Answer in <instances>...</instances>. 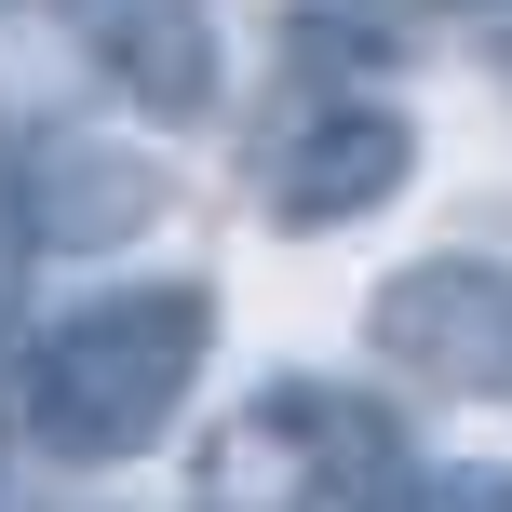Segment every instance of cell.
Listing matches in <instances>:
<instances>
[{
    "label": "cell",
    "instance_id": "cell-5",
    "mask_svg": "<svg viewBox=\"0 0 512 512\" xmlns=\"http://www.w3.org/2000/svg\"><path fill=\"white\" fill-rule=\"evenodd\" d=\"M405 176H418V122L378 108V95H337V108H310V122L270 149L256 189H270V230L324 243V230H364L378 203H405Z\"/></svg>",
    "mask_w": 512,
    "mask_h": 512
},
{
    "label": "cell",
    "instance_id": "cell-8",
    "mask_svg": "<svg viewBox=\"0 0 512 512\" xmlns=\"http://www.w3.org/2000/svg\"><path fill=\"white\" fill-rule=\"evenodd\" d=\"M486 14H512V0H486Z\"/></svg>",
    "mask_w": 512,
    "mask_h": 512
},
{
    "label": "cell",
    "instance_id": "cell-3",
    "mask_svg": "<svg viewBox=\"0 0 512 512\" xmlns=\"http://www.w3.org/2000/svg\"><path fill=\"white\" fill-rule=\"evenodd\" d=\"M162 203H176V176L108 122H27L0 149V230L27 256H122Z\"/></svg>",
    "mask_w": 512,
    "mask_h": 512
},
{
    "label": "cell",
    "instance_id": "cell-4",
    "mask_svg": "<svg viewBox=\"0 0 512 512\" xmlns=\"http://www.w3.org/2000/svg\"><path fill=\"white\" fill-rule=\"evenodd\" d=\"M364 337L418 391H512V270L499 256H405L364 297Z\"/></svg>",
    "mask_w": 512,
    "mask_h": 512
},
{
    "label": "cell",
    "instance_id": "cell-7",
    "mask_svg": "<svg viewBox=\"0 0 512 512\" xmlns=\"http://www.w3.org/2000/svg\"><path fill=\"white\" fill-rule=\"evenodd\" d=\"M405 512H512V472L499 459H445V472H418Z\"/></svg>",
    "mask_w": 512,
    "mask_h": 512
},
{
    "label": "cell",
    "instance_id": "cell-6",
    "mask_svg": "<svg viewBox=\"0 0 512 512\" xmlns=\"http://www.w3.org/2000/svg\"><path fill=\"white\" fill-rule=\"evenodd\" d=\"M54 14H68L81 68L122 81L149 122H203L216 108V27H203V0H54Z\"/></svg>",
    "mask_w": 512,
    "mask_h": 512
},
{
    "label": "cell",
    "instance_id": "cell-2",
    "mask_svg": "<svg viewBox=\"0 0 512 512\" xmlns=\"http://www.w3.org/2000/svg\"><path fill=\"white\" fill-rule=\"evenodd\" d=\"M405 486L391 418L324 378H270L203 459V512H405Z\"/></svg>",
    "mask_w": 512,
    "mask_h": 512
},
{
    "label": "cell",
    "instance_id": "cell-1",
    "mask_svg": "<svg viewBox=\"0 0 512 512\" xmlns=\"http://www.w3.org/2000/svg\"><path fill=\"white\" fill-rule=\"evenodd\" d=\"M203 364H216V283L162 270V283H122V297L68 310L27 351V405L14 418H27V445L54 472H122L189 418Z\"/></svg>",
    "mask_w": 512,
    "mask_h": 512
}]
</instances>
